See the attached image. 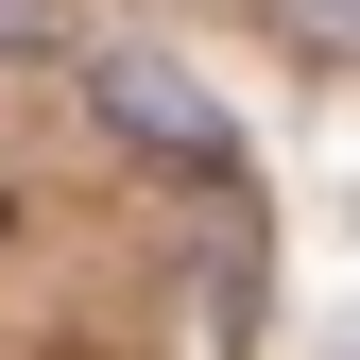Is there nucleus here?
Instances as JSON below:
<instances>
[{
	"mask_svg": "<svg viewBox=\"0 0 360 360\" xmlns=\"http://www.w3.org/2000/svg\"><path fill=\"white\" fill-rule=\"evenodd\" d=\"M86 86H103V120H120L138 155H172V172H223V103H206L172 52H103Z\"/></svg>",
	"mask_w": 360,
	"mask_h": 360,
	"instance_id": "obj_1",
	"label": "nucleus"
},
{
	"mask_svg": "<svg viewBox=\"0 0 360 360\" xmlns=\"http://www.w3.org/2000/svg\"><path fill=\"white\" fill-rule=\"evenodd\" d=\"M275 18L309 34V52H343V69H360V0H275Z\"/></svg>",
	"mask_w": 360,
	"mask_h": 360,
	"instance_id": "obj_2",
	"label": "nucleus"
},
{
	"mask_svg": "<svg viewBox=\"0 0 360 360\" xmlns=\"http://www.w3.org/2000/svg\"><path fill=\"white\" fill-rule=\"evenodd\" d=\"M0 52H52V0H0Z\"/></svg>",
	"mask_w": 360,
	"mask_h": 360,
	"instance_id": "obj_3",
	"label": "nucleus"
}]
</instances>
